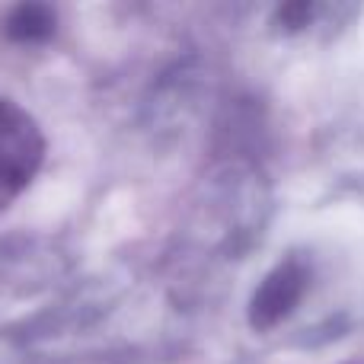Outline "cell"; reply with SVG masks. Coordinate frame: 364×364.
I'll use <instances>...</instances> for the list:
<instances>
[{"instance_id": "6da1fadb", "label": "cell", "mask_w": 364, "mask_h": 364, "mask_svg": "<svg viewBox=\"0 0 364 364\" xmlns=\"http://www.w3.org/2000/svg\"><path fill=\"white\" fill-rule=\"evenodd\" d=\"M45 157V138L36 119L16 102L0 100V211L23 192Z\"/></svg>"}, {"instance_id": "7a4b0ae2", "label": "cell", "mask_w": 364, "mask_h": 364, "mask_svg": "<svg viewBox=\"0 0 364 364\" xmlns=\"http://www.w3.org/2000/svg\"><path fill=\"white\" fill-rule=\"evenodd\" d=\"M307 275H304L301 265L288 262L282 269H275L262 284H259L256 297H252L250 307V320L256 329H272L284 320V316L294 310V304L301 301Z\"/></svg>"}, {"instance_id": "3957f363", "label": "cell", "mask_w": 364, "mask_h": 364, "mask_svg": "<svg viewBox=\"0 0 364 364\" xmlns=\"http://www.w3.org/2000/svg\"><path fill=\"white\" fill-rule=\"evenodd\" d=\"M6 32L19 42H38V38H48L55 32V13L42 4H26L16 6L6 19Z\"/></svg>"}, {"instance_id": "277c9868", "label": "cell", "mask_w": 364, "mask_h": 364, "mask_svg": "<svg viewBox=\"0 0 364 364\" xmlns=\"http://www.w3.org/2000/svg\"><path fill=\"white\" fill-rule=\"evenodd\" d=\"M307 19H310V4H291L282 10V23L291 26V29H301Z\"/></svg>"}]
</instances>
